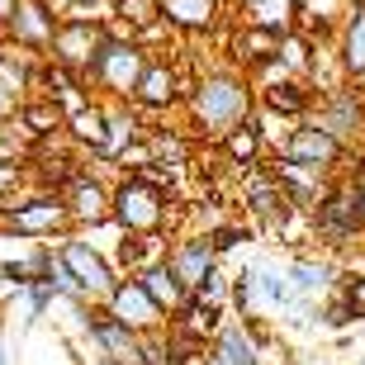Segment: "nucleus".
Wrapping results in <instances>:
<instances>
[{"label":"nucleus","instance_id":"423d86ee","mask_svg":"<svg viewBox=\"0 0 365 365\" xmlns=\"http://www.w3.org/2000/svg\"><path fill=\"white\" fill-rule=\"evenodd\" d=\"M57 257H62V266H67L71 275H76V284H81V299L86 304H105L109 289L119 284V271H114V261L100 252V247L86 237V232H67V237H57Z\"/></svg>","mask_w":365,"mask_h":365},{"label":"nucleus","instance_id":"6e6552de","mask_svg":"<svg viewBox=\"0 0 365 365\" xmlns=\"http://www.w3.org/2000/svg\"><path fill=\"white\" fill-rule=\"evenodd\" d=\"M190 81H195V76H185V71H180L171 57L152 53V62H148V71L138 76V91H133V100H128V105H133L138 114L152 123L157 114H171V109L185 105Z\"/></svg>","mask_w":365,"mask_h":365},{"label":"nucleus","instance_id":"f03ea898","mask_svg":"<svg viewBox=\"0 0 365 365\" xmlns=\"http://www.w3.org/2000/svg\"><path fill=\"white\" fill-rule=\"evenodd\" d=\"M148 62H152V48H143V38H138L133 29L123 24V19H114L105 48H100V57H95V67L86 71V86H91L95 100H105V105L133 100L138 76L148 71Z\"/></svg>","mask_w":365,"mask_h":365},{"label":"nucleus","instance_id":"9b49d317","mask_svg":"<svg viewBox=\"0 0 365 365\" xmlns=\"http://www.w3.org/2000/svg\"><path fill=\"white\" fill-rule=\"evenodd\" d=\"M242 209H247V218H252V228H257V232H280L284 218L294 214V204H289L284 185L275 180L271 162H261L257 171H247V180H242Z\"/></svg>","mask_w":365,"mask_h":365},{"label":"nucleus","instance_id":"7c9ffc66","mask_svg":"<svg viewBox=\"0 0 365 365\" xmlns=\"http://www.w3.org/2000/svg\"><path fill=\"white\" fill-rule=\"evenodd\" d=\"M257 304H261V309H271V313H284V309H294V304H299L284 266H275V261L257 266Z\"/></svg>","mask_w":365,"mask_h":365},{"label":"nucleus","instance_id":"f257e3e1","mask_svg":"<svg viewBox=\"0 0 365 365\" xmlns=\"http://www.w3.org/2000/svg\"><path fill=\"white\" fill-rule=\"evenodd\" d=\"M257 114V86L247 71H237L232 62H218L209 71H195L185 95V128L204 143H218V138L247 123Z\"/></svg>","mask_w":365,"mask_h":365},{"label":"nucleus","instance_id":"37998d69","mask_svg":"<svg viewBox=\"0 0 365 365\" xmlns=\"http://www.w3.org/2000/svg\"><path fill=\"white\" fill-rule=\"evenodd\" d=\"M95 365H123V361H105V356H95Z\"/></svg>","mask_w":365,"mask_h":365},{"label":"nucleus","instance_id":"a18cd8bd","mask_svg":"<svg viewBox=\"0 0 365 365\" xmlns=\"http://www.w3.org/2000/svg\"><path fill=\"white\" fill-rule=\"evenodd\" d=\"M0 228H5V204H0Z\"/></svg>","mask_w":365,"mask_h":365},{"label":"nucleus","instance_id":"20e7f679","mask_svg":"<svg viewBox=\"0 0 365 365\" xmlns=\"http://www.w3.org/2000/svg\"><path fill=\"white\" fill-rule=\"evenodd\" d=\"M309 218H313V242H323L327 252H351V247L365 242V223H361V209H356V185L346 171L327 180L323 200L313 204Z\"/></svg>","mask_w":365,"mask_h":365},{"label":"nucleus","instance_id":"6ab92c4d","mask_svg":"<svg viewBox=\"0 0 365 365\" xmlns=\"http://www.w3.org/2000/svg\"><path fill=\"white\" fill-rule=\"evenodd\" d=\"M204 365H266V351H261V341L252 337V327L242 318H228L218 327V337L209 341Z\"/></svg>","mask_w":365,"mask_h":365},{"label":"nucleus","instance_id":"7ed1b4c3","mask_svg":"<svg viewBox=\"0 0 365 365\" xmlns=\"http://www.w3.org/2000/svg\"><path fill=\"white\" fill-rule=\"evenodd\" d=\"M171 214H176L171 195H162L157 185H148V180L133 176V171H123V176L114 180V190H109V223H114L123 237L166 232Z\"/></svg>","mask_w":365,"mask_h":365},{"label":"nucleus","instance_id":"f8f14e48","mask_svg":"<svg viewBox=\"0 0 365 365\" xmlns=\"http://www.w3.org/2000/svg\"><path fill=\"white\" fill-rule=\"evenodd\" d=\"M157 14L180 38H223L232 24V0H157Z\"/></svg>","mask_w":365,"mask_h":365},{"label":"nucleus","instance_id":"72a5a7b5","mask_svg":"<svg viewBox=\"0 0 365 365\" xmlns=\"http://www.w3.org/2000/svg\"><path fill=\"white\" fill-rule=\"evenodd\" d=\"M313 57H318V43H313L304 29H294V34H284V38H280V62H284L289 76H309Z\"/></svg>","mask_w":365,"mask_h":365},{"label":"nucleus","instance_id":"2f4dec72","mask_svg":"<svg viewBox=\"0 0 365 365\" xmlns=\"http://www.w3.org/2000/svg\"><path fill=\"white\" fill-rule=\"evenodd\" d=\"M148 148H152V162H162V166H190L195 143H190L185 133H176V128H157V123H148Z\"/></svg>","mask_w":365,"mask_h":365},{"label":"nucleus","instance_id":"a878e982","mask_svg":"<svg viewBox=\"0 0 365 365\" xmlns=\"http://www.w3.org/2000/svg\"><path fill=\"white\" fill-rule=\"evenodd\" d=\"M228 323V309H214V304H204V299H195L190 294L185 304H180L176 313H171V332H185V337H195V341H204V346H209V341L218 337V327Z\"/></svg>","mask_w":365,"mask_h":365},{"label":"nucleus","instance_id":"393cba45","mask_svg":"<svg viewBox=\"0 0 365 365\" xmlns=\"http://www.w3.org/2000/svg\"><path fill=\"white\" fill-rule=\"evenodd\" d=\"M166 252H171V237L166 232H148V237H119V247H114V271L119 275H143L148 266H157V261H166Z\"/></svg>","mask_w":365,"mask_h":365},{"label":"nucleus","instance_id":"09e8293b","mask_svg":"<svg viewBox=\"0 0 365 365\" xmlns=\"http://www.w3.org/2000/svg\"><path fill=\"white\" fill-rule=\"evenodd\" d=\"M114 5H119V0H114Z\"/></svg>","mask_w":365,"mask_h":365},{"label":"nucleus","instance_id":"4be33fe9","mask_svg":"<svg viewBox=\"0 0 365 365\" xmlns=\"http://www.w3.org/2000/svg\"><path fill=\"white\" fill-rule=\"evenodd\" d=\"M214 148L223 152V162H228L232 171H242V176L257 171V166L271 157V148H266V138H261V128H257V114H252L247 123H237V128H228Z\"/></svg>","mask_w":365,"mask_h":365},{"label":"nucleus","instance_id":"a19ab883","mask_svg":"<svg viewBox=\"0 0 365 365\" xmlns=\"http://www.w3.org/2000/svg\"><path fill=\"white\" fill-rule=\"evenodd\" d=\"M14 5H19V0H0V29L10 24V14H14Z\"/></svg>","mask_w":365,"mask_h":365},{"label":"nucleus","instance_id":"1a4fd4ad","mask_svg":"<svg viewBox=\"0 0 365 365\" xmlns=\"http://www.w3.org/2000/svg\"><path fill=\"white\" fill-rule=\"evenodd\" d=\"M309 119L318 123V128H327L346 152H361V143H365V95L356 91L351 81H341V86L318 95V105H313Z\"/></svg>","mask_w":365,"mask_h":365},{"label":"nucleus","instance_id":"4468645a","mask_svg":"<svg viewBox=\"0 0 365 365\" xmlns=\"http://www.w3.org/2000/svg\"><path fill=\"white\" fill-rule=\"evenodd\" d=\"M166 261H171V271L180 275V284H185L190 294H195V289L223 266V257H218V247H214L209 232H180V237H171Z\"/></svg>","mask_w":365,"mask_h":365},{"label":"nucleus","instance_id":"9d476101","mask_svg":"<svg viewBox=\"0 0 365 365\" xmlns=\"http://www.w3.org/2000/svg\"><path fill=\"white\" fill-rule=\"evenodd\" d=\"M57 29H62V19L53 14V5H48V0H19V5H14V14H10V24L0 29V38L10 43V48H19V53L48 62Z\"/></svg>","mask_w":365,"mask_h":365},{"label":"nucleus","instance_id":"f3484780","mask_svg":"<svg viewBox=\"0 0 365 365\" xmlns=\"http://www.w3.org/2000/svg\"><path fill=\"white\" fill-rule=\"evenodd\" d=\"M109 29L105 24H62L53 38V53H48V62H57V67L76 71V76H86V71L95 67V57H100V48H105Z\"/></svg>","mask_w":365,"mask_h":365},{"label":"nucleus","instance_id":"473e14b6","mask_svg":"<svg viewBox=\"0 0 365 365\" xmlns=\"http://www.w3.org/2000/svg\"><path fill=\"white\" fill-rule=\"evenodd\" d=\"M318 323L323 327H332V332H346V327H356V323H365V309L356 304L346 289H332V294L318 304Z\"/></svg>","mask_w":365,"mask_h":365},{"label":"nucleus","instance_id":"c756f323","mask_svg":"<svg viewBox=\"0 0 365 365\" xmlns=\"http://www.w3.org/2000/svg\"><path fill=\"white\" fill-rule=\"evenodd\" d=\"M19 123H24V133L38 143V138L62 133V128H67V114H62V105L48 100V95H29L24 109H19Z\"/></svg>","mask_w":365,"mask_h":365},{"label":"nucleus","instance_id":"bb28decb","mask_svg":"<svg viewBox=\"0 0 365 365\" xmlns=\"http://www.w3.org/2000/svg\"><path fill=\"white\" fill-rule=\"evenodd\" d=\"M337 62L346 71V81L365 76V0H356L346 19L337 24Z\"/></svg>","mask_w":365,"mask_h":365},{"label":"nucleus","instance_id":"5701e85b","mask_svg":"<svg viewBox=\"0 0 365 365\" xmlns=\"http://www.w3.org/2000/svg\"><path fill=\"white\" fill-rule=\"evenodd\" d=\"M284 271L294 284V299H327L337 289V261L332 257H304L299 252L294 261H284Z\"/></svg>","mask_w":365,"mask_h":365},{"label":"nucleus","instance_id":"0eeeda50","mask_svg":"<svg viewBox=\"0 0 365 365\" xmlns=\"http://www.w3.org/2000/svg\"><path fill=\"white\" fill-rule=\"evenodd\" d=\"M271 157H280V162H294V166H309V171H323V176H341L356 152H346L337 138L327 133V128H318L313 119H304V123H294V133L284 138Z\"/></svg>","mask_w":365,"mask_h":365},{"label":"nucleus","instance_id":"e433bc0d","mask_svg":"<svg viewBox=\"0 0 365 365\" xmlns=\"http://www.w3.org/2000/svg\"><path fill=\"white\" fill-rule=\"evenodd\" d=\"M119 19L128 29H148V24H157V19H162V14H157V0H119Z\"/></svg>","mask_w":365,"mask_h":365},{"label":"nucleus","instance_id":"79ce46f5","mask_svg":"<svg viewBox=\"0 0 365 365\" xmlns=\"http://www.w3.org/2000/svg\"><path fill=\"white\" fill-rule=\"evenodd\" d=\"M0 365H14V356H10V341H5V327H0Z\"/></svg>","mask_w":365,"mask_h":365},{"label":"nucleus","instance_id":"2eb2a0df","mask_svg":"<svg viewBox=\"0 0 365 365\" xmlns=\"http://www.w3.org/2000/svg\"><path fill=\"white\" fill-rule=\"evenodd\" d=\"M86 346H91L95 356H105V361L138 365V346H143V337H138L133 327H123L105 304H95V309L86 313Z\"/></svg>","mask_w":365,"mask_h":365},{"label":"nucleus","instance_id":"a211bd4d","mask_svg":"<svg viewBox=\"0 0 365 365\" xmlns=\"http://www.w3.org/2000/svg\"><path fill=\"white\" fill-rule=\"evenodd\" d=\"M232 19L247 29H261V34H294L299 19H304V0H232Z\"/></svg>","mask_w":365,"mask_h":365},{"label":"nucleus","instance_id":"cd10ccee","mask_svg":"<svg viewBox=\"0 0 365 365\" xmlns=\"http://www.w3.org/2000/svg\"><path fill=\"white\" fill-rule=\"evenodd\" d=\"M138 284H143V289L152 294V304H157L166 318H171V313H176L180 304L190 299V289L180 284V275L171 271V261H157V266H148V271L138 275Z\"/></svg>","mask_w":365,"mask_h":365},{"label":"nucleus","instance_id":"39448f33","mask_svg":"<svg viewBox=\"0 0 365 365\" xmlns=\"http://www.w3.org/2000/svg\"><path fill=\"white\" fill-rule=\"evenodd\" d=\"M5 228L19 232V237H29V242H48L53 247L57 237L76 232V223H71V209H67V200H62L57 190L29 185L19 200L5 204Z\"/></svg>","mask_w":365,"mask_h":365},{"label":"nucleus","instance_id":"aec40b11","mask_svg":"<svg viewBox=\"0 0 365 365\" xmlns=\"http://www.w3.org/2000/svg\"><path fill=\"white\" fill-rule=\"evenodd\" d=\"M143 138H148V119H143L128 100H114V105H109V123H105V143H100V152H91V157L114 166L119 152H128L133 143H143Z\"/></svg>","mask_w":365,"mask_h":365},{"label":"nucleus","instance_id":"49530a36","mask_svg":"<svg viewBox=\"0 0 365 365\" xmlns=\"http://www.w3.org/2000/svg\"><path fill=\"white\" fill-rule=\"evenodd\" d=\"M0 327H5V304H0Z\"/></svg>","mask_w":365,"mask_h":365},{"label":"nucleus","instance_id":"dca6fc26","mask_svg":"<svg viewBox=\"0 0 365 365\" xmlns=\"http://www.w3.org/2000/svg\"><path fill=\"white\" fill-rule=\"evenodd\" d=\"M109 190L114 185H105L95 171H76V176L62 185V200H67V209H71L76 232H91V228H105L109 223Z\"/></svg>","mask_w":365,"mask_h":365},{"label":"nucleus","instance_id":"c9c22d12","mask_svg":"<svg viewBox=\"0 0 365 365\" xmlns=\"http://www.w3.org/2000/svg\"><path fill=\"white\" fill-rule=\"evenodd\" d=\"M29 185H34V176H29V162H0V204L19 200Z\"/></svg>","mask_w":365,"mask_h":365},{"label":"nucleus","instance_id":"ea45409f","mask_svg":"<svg viewBox=\"0 0 365 365\" xmlns=\"http://www.w3.org/2000/svg\"><path fill=\"white\" fill-rule=\"evenodd\" d=\"M337 289H346V294L365 309V275H337Z\"/></svg>","mask_w":365,"mask_h":365},{"label":"nucleus","instance_id":"412c9836","mask_svg":"<svg viewBox=\"0 0 365 365\" xmlns=\"http://www.w3.org/2000/svg\"><path fill=\"white\" fill-rule=\"evenodd\" d=\"M313 105H318V91H313L304 76H289V81H275V86H266V91H257V109L280 114V119H294V123L309 119Z\"/></svg>","mask_w":365,"mask_h":365},{"label":"nucleus","instance_id":"c85d7f7f","mask_svg":"<svg viewBox=\"0 0 365 365\" xmlns=\"http://www.w3.org/2000/svg\"><path fill=\"white\" fill-rule=\"evenodd\" d=\"M105 123H109V105L105 100H91V105H81L76 114H67V138L81 152H100V143H105Z\"/></svg>","mask_w":365,"mask_h":365},{"label":"nucleus","instance_id":"58836bf2","mask_svg":"<svg viewBox=\"0 0 365 365\" xmlns=\"http://www.w3.org/2000/svg\"><path fill=\"white\" fill-rule=\"evenodd\" d=\"M228 294H232V275L223 271V266H218V271L209 275V280H204L200 289H195V299H204V304H214V309H228Z\"/></svg>","mask_w":365,"mask_h":365},{"label":"nucleus","instance_id":"de8ad7c7","mask_svg":"<svg viewBox=\"0 0 365 365\" xmlns=\"http://www.w3.org/2000/svg\"><path fill=\"white\" fill-rule=\"evenodd\" d=\"M356 365H365V356H356Z\"/></svg>","mask_w":365,"mask_h":365},{"label":"nucleus","instance_id":"4c0bfd02","mask_svg":"<svg viewBox=\"0 0 365 365\" xmlns=\"http://www.w3.org/2000/svg\"><path fill=\"white\" fill-rule=\"evenodd\" d=\"M209 237H214V247H218V257H228V252H237L242 242H252V228L247 223H218V228H209Z\"/></svg>","mask_w":365,"mask_h":365},{"label":"nucleus","instance_id":"f704fd0d","mask_svg":"<svg viewBox=\"0 0 365 365\" xmlns=\"http://www.w3.org/2000/svg\"><path fill=\"white\" fill-rule=\"evenodd\" d=\"M252 304H257V266H242V271H232L228 313H242V318H252Z\"/></svg>","mask_w":365,"mask_h":365},{"label":"nucleus","instance_id":"ddd939ff","mask_svg":"<svg viewBox=\"0 0 365 365\" xmlns=\"http://www.w3.org/2000/svg\"><path fill=\"white\" fill-rule=\"evenodd\" d=\"M105 309L119 318L123 327H133L138 337H152V332H166V318L157 304H152V294L138 284V275H119V284L109 289V299H105Z\"/></svg>","mask_w":365,"mask_h":365},{"label":"nucleus","instance_id":"b1692460","mask_svg":"<svg viewBox=\"0 0 365 365\" xmlns=\"http://www.w3.org/2000/svg\"><path fill=\"white\" fill-rule=\"evenodd\" d=\"M271 171H275V180L284 185V195H289V204H294L299 214H313V204L323 200L327 180H332V176H323V171H309V166L280 162V157H271Z\"/></svg>","mask_w":365,"mask_h":365},{"label":"nucleus","instance_id":"c03bdc74","mask_svg":"<svg viewBox=\"0 0 365 365\" xmlns=\"http://www.w3.org/2000/svg\"><path fill=\"white\" fill-rule=\"evenodd\" d=\"M356 162H361V166H365V143H361V152H356Z\"/></svg>","mask_w":365,"mask_h":365}]
</instances>
